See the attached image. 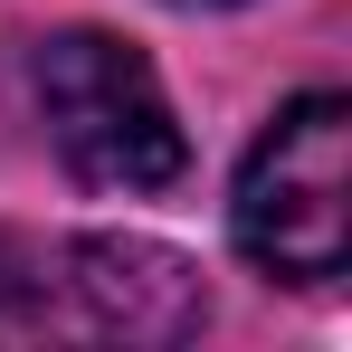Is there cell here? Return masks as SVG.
<instances>
[{"label": "cell", "instance_id": "obj_3", "mask_svg": "<svg viewBox=\"0 0 352 352\" xmlns=\"http://www.w3.org/2000/svg\"><path fill=\"white\" fill-rule=\"evenodd\" d=\"M67 276L86 295V314L115 324V333H133V343H172V333L200 324V276H190V257L153 248V238H86V248L67 257Z\"/></svg>", "mask_w": 352, "mask_h": 352}, {"label": "cell", "instance_id": "obj_2", "mask_svg": "<svg viewBox=\"0 0 352 352\" xmlns=\"http://www.w3.org/2000/svg\"><path fill=\"white\" fill-rule=\"evenodd\" d=\"M238 248L286 276V286H333L352 248V105L343 96H295L238 162L229 190Z\"/></svg>", "mask_w": 352, "mask_h": 352}, {"label": "cell", "instance_id": "obj_1", "mask_svg": "<svg viewBox=\"0 0 352 352\" xmlns=\"http://www.w3.org/2000/svg\"><path fill=\"white\" fill-rule=\"evenodd\" d=\"M29 96L38 124L58 143V162L96 190H172L181 181V124L162 76L143 67V48H124L105 29H58L29 58Z\"/></svg>", "mask_w": 352, "mask_h": 352}, {"label": "cell", "instance_id": "obj_4", "mask_svg": "<svg viewBox=\"0 0 352 352\" xmlns=\"http://www.w3.org/2000/svg\"><path fill=\"white\" fill-rule=\"evenodd\" d=\"M181 10H229V0H181Z\"/></svg>", "mask_w": 352, "mask_h": 352}]
</instances>
